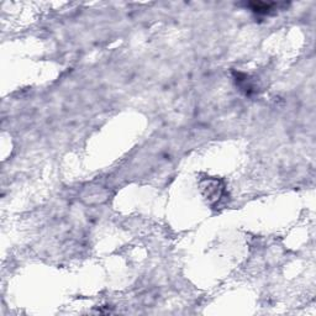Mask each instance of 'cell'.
<instances>
[{
    "instance_id": "1",
    "label": "cell",
    "mask_w": 316,
    "mask_h": 316,
    "mask_svg": "<svg viewBox=\"0 0 316 316\" xmlns=\"http://www.w3.org/2000/svg\"><path fill=\"white\" fill-rule=\"evenodd\" d=\"M200 189L202 195L205 196L207 201L213 207L221 201L224 194H225V185L217 178H207L200 182Z\"/></svg>"
},
{
    "instance_id": "2",
    "label": "cell",
    "mask_w": 316,
    "mask_h": 316,
    "mask_svg": "<svg viewBox=\"0 0 316 316\" xmlns=\"http://www.w3.org/2000/svg\"><path fill=\"white\" fill-rule=\"evenodd\" d=\"M284 4H279V3H248L246 7H248L254 14L257 15H271L274 14L275 10H278L279 7Z\"/></svg>"
},
{
    "instance_id": "3",
    "label": "cell",
    "mask_w": 316,
    "mask_h": 316,
    "mask_svg": "<svg viewBox=\"0 0 316 316\" xmlns=\"http://www.w3.org/2000/svg\"><path fill=\"white\" fill-rule=\"evenodd\" d=\"M235 81H236V84L241 88V90H244L247 95H251L254 91V85L251 83V81L248 79V77L246 75L236 73Z\"/></svg>"
}]
</instances>
